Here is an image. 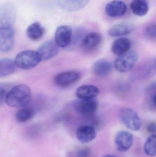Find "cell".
<instances>
[{"label": "cell", "instance_id": "7", "mask_svg": "<svg viewBox=\"0 0 156 157\" xmlns=\"http://www.w3.org/2000/svg\"><path fill=\"white\" fill-rule=\"evenodd\" d=\"M132 134L125 130L119 131L115 135L114 143L116 149L120 152H125L132 147L133 144Z\"/></svg>", "mask_w": 156, "mask_h": 157}, {"label": "cell", "instance_id": "2", "mask_svg": "<svg viewBox=\"0 0 156 157\" xmlns=\"http://www.w3.org/2000/svg\"><path fill=\"white\" fill-rule=\"evenodd\" d=\"M139 59L138 53L134 50H129L118 56L114 62V68L122 73L132 71L135 68Z\"/></svg>", "mask_w": 156, "mask_h": 157}, {"label": "cell", "instance_id": "13", "mask_svg": "<svg viewBox=\"0 0 156 157\" xmlns=\"http://www.w3.org/2000/svg\"><path fill=\"white\" fill-rule=\"evenodd\" d=\"M127 11V6L124 2L114 0L108 3L105 6V11L108 16L117 17L124 15Z\"/></svg>", "mask_w": 156, "mask_h": 157}, {"label": "cell", "instance_id": "20", "mask_svg": "<svg viewBox=\"0 0 156 157\" xmlns=\"http://www.w3.org/2000/svg\"><path fill=\"white\" fill-rule=\"evenodd\" d=\"M137 71L139 73L140 76L143 78H148L152 77L155 74L156 60L152 59L146 61L141 66L138 67Z\"/></svg>", "mask_w": 156, "mask_h": 157}, {"label": "cell", "instance_id": "12", "mask_svg": "<svg viewBox=\"0 0 156 157\" xmlns=\"http://www.w3.org/2000/svg\"><path fill=\"white\" fill-rule=\"evenodd\" d=\"M102 39V36L100 33L91 32L84 37L81 46L84 51L91 52L100 45Z\"/></svg>", "mask_w": 156, "mask_h": 157}, {"label": "cell", "instance_id": "24", "mask_svg": "<svg viewBox=\"0 0 156 157\" xmlns=\"http://www.w3.org/2000/svg\"><path fill=\"white\" fill-rule=\"evenodd\" d=\"M144 152L147 155L154 157L156 154V136L155 134L151 135L147 137L143 146Z\"/></svg>", "mask_w": 156, "mask_h": 157}, {"label": "cell", "instance_id": "28", "mask_svg": "<svg viewBox=\"0 0 156 157\" xmlns=\"http://www.w3.org/2000/svg\"><path fill=\"white\" fill-rule=\"evenodd\" d=\"M8 89L6 85L0 84V105L5 100L6 94L9 90Z\"/></svg>", "mask_w": 156, "mask_h": 157}, {"label": "cell", "instance_id": "18", "mask_svg": "<svg viewBox=\"0 0 156 157\" xmlns=\"http://www.w3.org/2000/svg\"><path fill=\"white\" fill-rule=\"evenodd\" d=\"M135 27L132 23L124 22L119 23L112 27L109 34L112 37L121 36L128 35L134 30Z\"/></svg>", "mask_w": 156, "mask_h": 157}, {"label": "cell", "instance_id": "14", "mask_svg": "<svg viewBox=\"0 0 156 157\" xmlns=\"http://www.w3.org/2000/svg\"><path fill=\"white\" fill-rule=\"evenodd\" d=\"M96 132L93 126L84 125L78 128L76 132V137L79 142L82 144H89L93 141L96 137Z\"/></svg>", "mask_w": 156, "mask_h": 157}, {"label": "cell", "instance_id": "5", "mask_svg": "<svg viewBox=\"0 0 156 157\" xmlns=\"http://www.w3.org/2000/svg\"><path fill=\"white\" fill-rule=\"evenodd\" d=\"M16 17V10L13 5L6 3L0 6V30L12 27Z\"/></svg>", "mask_w": 156, "mask_h": 157}, {"label": "cell", "instance_id": "26", "mask_svg": "<svg viewBox=\"0 0 156 157\" xmlns=\"http://www.w3.org/2000/svg\"><path fill=\"white\" fill-rule=\"evenodd\" d=\"M147 94V101L150 109H156V84L152 83L148 86L146 90Z\"/></svg>", "mask_w": 156, "mask_h": 157}, {"label": "cell", "instance_id": "30", "mask_svg": "<svg viewBox=\"0 0 156 157\" xmlns=\"http://www.w3.org/2000/svg\"><path fill=\"white\" fill-rule=\"evenodd\" d=\"M147 130L149 133L155 134L156 132V124L154 122H150L147 126Z\"/></svg>", "mask_w": 156, "mask_h": 157}, {"label": "cell", "instance_id": "25", "mask_svg": "<svg viewBox=\"0 0 156 157\" xmlns=\"http://www.w3.org/2000/svg\"><path fill=\"white\" fill-rule=\"evenodd\" d=\"M34 113V112L31 107H24L16 113V119L19 122H25L30 120Z\"/></svg>", "mask_w": 156, "mask_h": 157}, {"label": "cell", "instance_id": "4", "mask_svg": "<svg viewBox=\"0 0 156 157\" xmlns=\"http://www.w3.org/2000/svg\"><path fill=\"white\" fill-rule=\"evenodd\" d=\"M120 118L124 125L132 131H138L142 128L143 122L136 111L129 108H124L120 112Z\"/></svg>", "mask_w": 156, "mask_h": 157}, {"label": "cell", "instance_id": "27", "mask_svg": "<svg viewBox=\"0 0 156 157\" xmlns=\"http://www.w3.org/2000/svg\"><path fill=\"white\" fill-rule=\"evenodd\" d=\"M144 33L147 38L155 40L156 38V26L155 23H149L145 27Z\"/></svg>", "mask_w": 156, "mask_h": 157}, {"label": "cell", "instance_id": "22", "mask_svg": "<svg viewBox=\"0 0 156 157\" xmlns=\"http://www.w3.org/2000/svg\"><path fill=\"white\" fill-rule=\"evenodd\" d=\"M130 7L133 13L140 17L146 15L149 10L146 0H133Z\"/></svg>", "mask_w": 156, "mask_h": 157}, {"label": "cell", "instance_id": "9", "mask_svg": "<svg viewBox=\"0 0 156 157\" xmlns=\"http://www.w3.org/2000/svg\"><path fill=\"white\" fill-rule=\"evenodd\" d=\"M15 31L12 27L0 30V51L7 52L13 48Z\"/></svg>", "mask_w": 156, "mask_h": 157}, {"label": "cell", "instance_id": "31", "mask_svg": "<svg viewBox=\"0 0 156 157\" xmlns=\"http://www.w3.org/2000/svg\"><path fill=\"white\" fill-rule=\"evenodd\" d=\"M103 157H116L114 156L113 155H109V154H108V155H104Z\"/></svg>", "mask_w": 156, "mask_h": 157}, {"label": "cell", "instance_id": "17", "mask_svg": "<svg viewBox=\"0 0 156 157\" xmlns=\"http://www.w3.org/2000/svg\"><path fill=\"white\" fill-rule=\"evenodd\" d=\"M89 0H58L59 5L63 10L75 12L84 8Z\"/></svg>", "mask_w": 156, "mask_h": 157}, {"label": "cell", "instance_id": "3", "mask_svg": "<svg viewBox=\"0 0 156 157\" xmlns=\"http://www.w3.org/2000/svg\"><path fill=\"white\" fill-rule=\"evenodd\" d=\"M14 61L16 67L28 70L35 67L41 62V59L37 51L25 50L18 53Z\"/></svg>", "mask_w": 156, "mask_h": 157}, {"label": "cell", "instance_id": "19", "mask_svg": "<svg viewBox=\"0 0 156 157\" xmlns=\"http://www.w3.org/2000/svg\"><path fill=\"white\" fill-rule=\"evenodd\" d=\"M132 43L126 38H121L114 41L111 46L112 53L119 56L130 50Z\"/></svg>", "mask_w": 156, "mask_h": 157}, {"label": "cell", "instance_id": "15", "mask_svg": "<svg viewBox=\"0 0 156 157\" xmlns=\"http://www.w3.org/2000/svg\"><path fill=\"white\" fill-rule=\"evenodd\" d=\"M100 94V90L96 86L92 85H83L78 87L76 91V95L79 99H91L95 98Z\"/></svg>", "mask_w": 156, "mask_h": 157}, {"label": "cell", "instance_id": "10", "mask_svg": "<svg viewBox=\"0 0 156 157\" xmlns=\"http://www.w3.org/2000/svg\"><path fill=\"white\" fill-rule=\"evenodd\" d=\"M72 29L68 25H61L56 29L55 35V40L59 47L67 48L71 41Z\"/></svg>", "mask_w": 156, "mask_h": 157}, {"label": "cell", "instance_id": "16", "mask_svg": "<svg viewBox=\"0 0 156 157\" xmlns=\"http://www.w3.org/2000/svg\"><path fill=\"white\" fill-rule=\"evenodd\" d=\"M113 65L110 61L104 59L98 60L92 66V71L96 76L103 77L109 75L112 71Z\"/></svg>", "mask_w": 156, "mask_h": 157}, {"label": "cell", "instance_id": "11", "mask_svg": "<svg viewBox=\"0 0 156 157\" xmlns=\"http://www.w3.org/2000/svg\"><path fill=\"white\" fill-rule=\"evenodd\" d=\"M37 51L41 61H47L56 57L59 52V47L54 40H49L43 43Z\"/></svg>", "mask_w": 156, "mask_h": 157}, {"label": "cell", "instance_id": "8", "mask_svg": "<svg viewBox=\"0 0 156 157\" xmlns=\"http://www.w3.org/2000/svg\"><path fill=\"white\" fill-rule=\"evenodd\" d=\"M81 77L79 72L75 71H67L56 75L54 77L55 84L60 87H67L73 85Z\"/></svg>", "mask_w": 156, "mask_h": 157}, {"label": "cell", "instance_id": "23", "mask_svg": "<svg viewBox=\"0 0 156 157\" xmlns=\"http://www.w3.org/2000/svg\"><path fill=\"white\" fill-rule=\"evenodd\" d=\"M45 33V29L38 22L31 24L27 27L26 33L27 36L33 40H38L41 39Z\"/></svg>", "mask_w": 156, "mask_h": 157}, {"label": "cell", "instance_id": "29", "mask_svg": "<svg viewBox=\"0 0 156 157\" xmlns=\"http://www.w3.org/2000/svg\"><path fill=\"white\" fill-rule=\"evenodd\" d=\"M78 157H90L91 155V150L89 147L81 148L77 153Z\"/></svg>", "mask_w": 156, "mask_h": 157}, {"label": "cell", "instance_id": "1", "mask_svg": "<svg viewBox=\"0 0 156 157\" xmlns=\"http://www.w3.org/2000/svg\"><path fill=\"white\" fill-rule=\"evenodd\" d=\"M32 101V94L29 87L20 84L13 87L6 94L5 101L13 108H22L27 106Z\"/></svg>", "mask_w": 156, "mask_h": 157}, {"label": "cell", "instance_id": "21", "mask_svg": "<svg viewBox=\"0 0 156 157\" xmlns=\"http://www.w3.org/2000/svg\"><path fill=\"white\" fill-rule=\"evenodd\" d=\"M16 68L14 61L9 59H0V78L13 74L15 72Z\"/></svg>", "mask_w": 156, "mask_h": 157}, {"label": "cell", "instance_id": "6", "mask_svg": "<svg viewBox=\"0 0 156 157\" xmlns=\"http://www.w3.org/2000/svg\"><path fill=\"white\" fill-rule=\"evenodd\" d=\"M73 109L75 111L82 115H90L98 109L99 103L95 98L79 99L73 102Z\"/></svg>", "mask_w": 156, "mask_h": 157}]
</instances>
